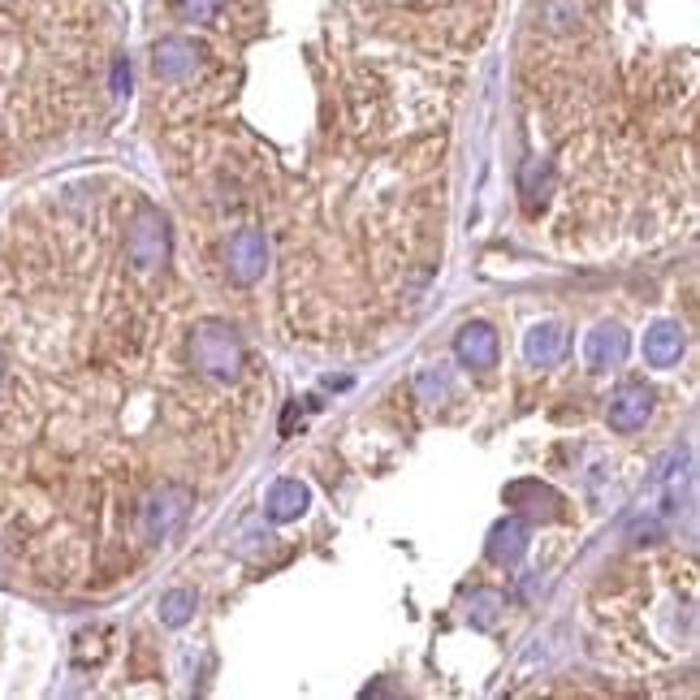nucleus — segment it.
<instances>
[{
  "label": "nucleus",
  "mask_w": 700,
  "mask_h": 700,
  "mask_svg": "<svg viewBox=\"0 0 700 700\" xmlns=\"http://www.w3.org/2000/svg\"><path fill=\"white\" fill-rule=\"evenodd\" d=\"M416 394H420L424 403H441V398L450 394V381H445V372H437V368H424L420 376H416Z\"/></svg>",
  "instance_id": "dca6fc26"
},
{
  "label": "nucleus",
  "mask_w": 700,
  "mask_h": 700,
  "mask_svg": "<svg viewBox=\"0 0 700 700\" xmlns=\"http://www.w3.org/2000/svg\"><path fill=\"white\" fill-rule=\"evenodd\" d=\"M454 354H459V363H463V368H472V372H489L493 363H497V334H493L485 320H472V325H463V329H459V338H454Z\"/></svg>",
  "instance_id": "6e6552de"
},
{
  "label": "nucleus",
  "mask_w": 700,
  "mask_h": 700,
  "mask_svg": "<svg viewBox=\"0 0 700 700\" xmlns=\"http://www.w3.org/2000/svg\"><path fill=\"white\" fill-rule=\"evenodd\" d=\"M489 562H497V566H519L523 562V554H528V519H501L497 528L489 532Z\"/></svg>",
  "instance_id": "1a4fd4ad"
},
{
  "label": "nucleus",
  "mask_w": 700,
  "mask_h": 700,
  "mask_svg": "<svg viewBox=\"0 0 700 700\" xmlns=\"http://www.w3.org/2000/svg\"><path fill=\"white\" fill-rule=\"evenodd\" d=\"M126 87H131V66L117 61V66H113V91H126Z\"/></svg>",
  "instance_id": "a211bd4d"
},
{
  "label": "nucleus",
  "mask_w": 700,
  "mask_h": 700,
  "mask_svg": "<svg viewBox=\"0 0 700 700\" xmlns=\"http://www.w3.org/2000/svg\"><path fill=\"white\" fill-rule=\"evenodd\" d=\"M191 614H195V592L191 588H169L160 597V623L165 628H182V623H191Z\"/></svg>",
  "instance_id": "4468645a"
},
{
  "label": "nucleus",
  "mask_w": 700,
  "mask_h": 700,
  "mask_svg": "<svg viewBox=\"0 0 700 700\" xmlns=\"http://www.w3.org/2000/svg\"><path fill=\"white\" fill-rule=\"evenodd\" d=\"M200 66H204V44H195V39H187V35H165V39H156V48H151V70H156V78H165V82H182V78H191Z\"/></svg>",
  "instance_id": "39448f33"
},
{
  "label": "nucleus",
  "mask_w": 700,
  "mask_h": 700,
  "mask_svg": "<svg viewBox=\"0 0 700 700\" xmlns=\"http://www.w3.org/2000/svg\"><path fill=\"white\" fill-rule=\"evenodd\" d=\"M497 614H501V592L497 588H476L472 597H467V619H472V628L489 631L497 623Z\"/></svg>",
  "instance_id": "2eb2a0df"
},
{
  "label": "nucleus",
  "mask_w": 700,
  "mask_h": 700,
  "mask_svg": "<svg viewBox=\"0 0 700 700\" xmlns=\"http://www.w3.org/2000/svg\"><path fill=\"white\" fill-rule=\"evenodd\" d=\"M191 506H195V493L187 489V485H160V489L147 493V501H143L139 510V532L147 545H160L187 515H191Z\"/></svg>",
  "instance_id": "f03ea898"
},
{
  "label": "nucleus",
  "mask_w": 700,
  "mask_h": 700,
  "mask_svg": "<svg viewBox=\"0 0 700 700\" xmlns=\"http://www.w3.org/2000/svg\"><path fill=\"white\" fill-rule=\"evenodd\" d=\"M312 506V489L303 485V481H278L269 497H264V515L273 519V523H294L303 510Z\"/></svg>",
  "instance_id": "9b49d317"
},
{
  "label": "nucleus",
  "mask_w": 700,
  "mask_h": 700,
  "mask_svg": "<svg viewBox=\"0 0 700 700\" xmlns=\"http://www.w3.org/2000/svg\"><path fill=\"white\" fill-rule=\"evenodd\" d=\"M653 416V389L648 385H640V381H628V385H619L614 389V398H610V411H606V424L614 428V432H640L644 424Z\"/></svg>",
  "instance_id": "423d86ee"
},
{
  "label": "nucleus",
  "mask_w": 700,
  "mask_h": 700,
  "mask_svg": "<svg viewBox=\"0 0 700 700\" xmlns=\"http://www.w3.org/2000/svg\"><path fill=\"white\" fill-rule=\"evenodd\" d=\"M173 4H178L182 22H212L225 9V0H173Z\"/></svg>",
  "instance_id": "f3484780"
},
{
  "label": "nucleus",
  "mask_w": 700,
  "mask_h": 700,
  "mask_svg": "<svg viewBox=\"0 0 700 700\" xmlns=\"http://www.w3.org/2000/svg\"><path fill=\"white\" fill-rule=\"evenodd\" d=\"M126 256L139 273H156L169 260V221L160 208H143L126 229Z\"/></svg>",
  "instance_id": "7ed1b4c3"
},
{
  "label": "nucleus",
  "mask_w": 700,
  "mask_h": 700,
  "mask_svg": "<svg viewBox=\"0 0 700 700\" xmlns=\"http://www.w3.org/2000/svg\"><path fill=\"white\" fill-rule=\"evenodd\" d=\"M0 385H4V359H0Z\"/></svg>",
  "instance_id": "6ab92c4d"
},
{
  "label": "nucleus",
  "mask_w": 700,
  "mask_h": 700,
  "mask_svg": "<svg viewBox=\"0 0 700 700\" xmlns=\"http://www.w3.org/2000/svg\"><path fill=\"white\" fill-rule=\"evenodd\" d=\"M523 497H532V506H523V515H532V519H558L562 497L554 489H545L541 481H519V485L506 489V501H523Z\"/></svg>",
  "instance_id": "ddd939ff"
},
{
  "label": "nucleus",
  "mask_w": 700,
  "mask_h": 700,
  "mask_svg": "<svg viewBox=\"0 0 700 700\" xmlns=\"http://www.w3.org/2000/svg\"><path fill=\"white\" fill-rule=\"evenodd\" d=\"M191 363L212 376V381H238L242 376V363H247V350H242V338H238V329L234 325H225V320H204V325H195V334H191Z\"/></svg>",
  "instance_id": "f257e3e1"
},
{
  "label": "nucleus",
  "mask_w": 700,
  "mask_h": 700,
  "mask_svg": "<svg viewBox=\"0 0 700 700\" xmlns=\"http://www.w3.org/2000/svg\"><path fill=\"white\" fill-rule=\"evenodd\" d=\"M523 354H528L532 368H554L562 354H566V329L554 325V320L537 325V329L523 338Z\"/></svg>",
  "instance_id": "f8f14e48"
},
{
  "label": "nucleus",
  "mask_w": 700,
  "mask_h": 700,
  "mask_svg": "<svg viewBox=\"0 0 700 700\" xmlns=\"http://www.w3.org/2000/svg\"><path fill=\"white\" fill-rule=\"evenodd\" d=\"M684 329L675 320H657L648 334H644V363L648 368H675L684 359Z\"/></svg>",
  "instance_id": "9d476101"
},
{
  "label": "nucleus",
  "mask_w": 700,
  "mask_h": 700,
  "mask_svg": "<svg viewBox=\"0 0 700 700\" xmlns=\"http://www.w3.org/2000/svg\"><path fill=\"white\" fill-rule=\"evenodd\" d=\"M269 269V242L256 225H242L229 242H225V273L234 285H256Z\"/></svg>",
  "instance_id": "20e7f679"
},
{
  "label": "nucleus",
  "mask_w": 700,
  "mask_h": 700,
  "mask_svg": "<svg viewBox=\"0 0 700 700\" xmlns=\"http://www.w3.org/2000/svg\"><path fill=\"white\" fill-rule=\"evenodd\" d=\"M631 350V338L623 325H614V320H606V325H597L592 334H588V342H584V359H588V368L592 372H610V368H619L623 359H628Z\"/></svg>",
  "instance_id": "0eeeda50"
}]
</instances>
